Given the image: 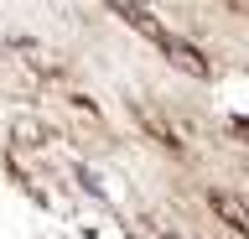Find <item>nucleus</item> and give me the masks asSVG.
<instances>
[{
  "label": "nucleus",
  "mask_w": 249,
  "mask_h": 239,
  "mask_svg": "<svg viewBox=\"0 0 249 239\" xmlns=\"http://www.w3.org/2000/svg\"><path fill=\"white\" fill-rule=\"evenodd\" d=\"M156 47H161V57H171V63L182 68L187 78H208V73H213V63H208V57H202L197 47H192V42H182V37H161V42H156Z\"/></svg>",
  "instance_id": "obj_1"
},
{
  "label": "nucleus",
  "mask_w": 249,
  "mask_h": 239,
  "mask_svg": "<svg viewBox=\"0 0 249 239\" xmlns=\"http://www.w3.org/2000/svg\"><path fill=\"white\" fill-rule=\"evenodd\" d=\"M104 5H109V11H114V16L124 21V26H130V32H140L145 42H161V37H166V26H161V21H156L151 11L140 5V0H104Z\"/></svg>",
  "instance_id": "obj_2"
}]
</instances>
